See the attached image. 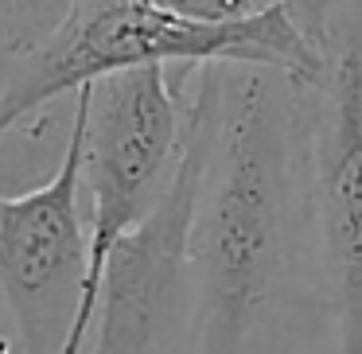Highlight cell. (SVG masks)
Instances as JSON below:
<instances>
[{"label": "cell", "mask_w": 362, "mask_h": 354, "mask_svg": "<svg viewBox=\"0 0 362 354\" xmlns=\"http://www.w3.org/2000/svg\"><path fill=\"white\" fill-rule=\"evenodd\" d=\"M203 164L191 206L187 354H245L308 253L304 82L257 63L195 66Z\"/></svg>", "instance_id": "obj_1"}, {"label": "cell", "mask_w": 362, "mask_h": 354, "mask_svg": "<svg viewBox=\"0 0 362 354\" xmlns=\"http://www.w3.org/2000/svg\"><path fill=\"white\" fill-rule=\"evenodd\" d=\"M144 63H257L308 86L320 78L323 59L296 0L222 24L168 16L136 0H74L66 24L0 86V141L12 125L40 113L55 98Z\"/></svg>", "instance_id": "obj_2"}, {"label": "cell", "mask_w": 362, "mask_h": 354, "mask_svg": "<svg viewBox=\"0 0 362 354\" xmlns=\"http://www.w3.org/2000/svg\"><path fill=\"white\" fill-rule=\"evenodd\" d=\"M320 43L304 86L308 253L335 354H362V0H296Z\"/></svg>", "instance_id": "obj_3"}, {"label": "cell", "mask_w": 362, "mask_h": 354, "mask_svg": "<svg viewBox=\"0 0 362 354\" xmlns=\"http://www.w3.org/2000/svg\"><path fill=\"white\" fill-rule=\"evenodd\" d=\"M191 74L195 66L144 63L74 90L82 113V191L90 195V261L63 354H86L105 257L172 183L183 152Z\"/></svg>", "instance_id": "obj_4"}, {"label": "cell", "mask_w": 362, "mask_h": 354, "mask_svg": "<svg viewBox=\"0 0 362 354\" xmlns=\"http://www.w3.org/2000/svg\"><path fill=\"white\" fill-rule=\"evenodd\" d=\"M203 164V121L187 90L183 152L160 203L117 237L102 265L86 354H187L191 206Z\"/></svg>", "instance_id": "obj_5"}, {"label": "cell", "mask_w": 362, "mask_h": 354, "mask_svg": "<svg viewBox=\"0 0 362 354\" xmlns=\"http://www.w3.org/2000/svg\"><path fill=\"white\" fill-rule=\"evenodd\" d=\"M82 113L74 105L63 160L43 187L0 195V304L20 354H63L86 284Z\"/></svg>", "instance_id": "obj_6"}, {"label": "cell", "mask_w": 362, "mask_h": 354, "mask_svg": "<svg viewBox=\"0 0 362 354\" xmlns=\"http://www.w3.org/2000/svg\"><path fill=\"white\" fill-rule=\"evenodd\" d=\"M74 0H0V86L66 24Z\"/></svg>", "instance_id": "obj_7"}, {"label": "cell", "mask_w": 362, "mask_h": 354, "mask_svg": "<svg viewBox=\"0 0 362 354\" xmlns=\"http://www.w3.org/2000/svg\"><path fill=\"white\" fill-rule=\"evenodd\" d=\"M144 8L168 12V16H183V20H206V24H222V20H245L269 12L276 4L288 0H136Z\"/></svg>", "instance_id": "obj_8"}]
</instances>
